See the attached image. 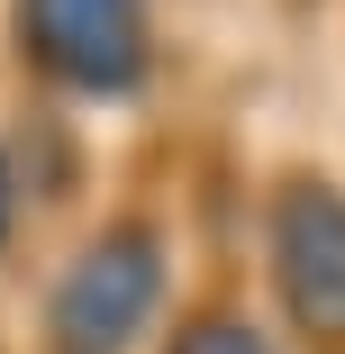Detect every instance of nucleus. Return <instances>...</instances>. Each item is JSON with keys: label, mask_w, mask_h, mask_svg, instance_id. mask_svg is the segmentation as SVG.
<instances>
[{"label": "nucleus", "mask_w": 345, "mask_h": 354, "mask_svg": "<svg viewBox=\"0 0 345 354\" xmlns=\"http://www.w3.org/2000/svg\"><path fill=\"white\" fill-rule=\"evenodd\" d=\"M182 318V236L164 209H100L37 281L28 354H155Z\"/></svg>", "instance_id": "obj_1"}, {"label": "nucleus", "mask_w": 345, "mask_h": 354, "mask_svg": "<svg viewBox=\"0 0 345 354\" xmlns=\"http://www.w3.org/2000/svg\"><path fill=\"white\" fill-rule=\"evenodd\" d=\"M254 309L291 354H345V164L282 155L254 182Z\"/></svg>", "instance_id": "obj_2"}, {"label": "nucleus", "mask_w": 345, "mask_h": 354, "mask_svg": "<svg viewBox=\"0 0 345 354\" xmlns=\"http://www.w3.org/2000/svg\"><path fill=\"white\" fill-rule=\"evenodd\" d=\"M10 55L28 73V100L46 109H146L164 73V10L155 0H10Z\"/></svg>", "instance_id": "obj_3"}, {"label": "nucleus", "mask_w": 345, "mask_h": 354, "mask_svg": "<svg viewBox=\"0 0 345 354\" xmlns=\"http://www.w3.org/2000/svg\"><path fill=\"white\" fill-rule=\"evenodd\" d=\"M155 354H291V345L245 291H209V300H182V318L164 327Z\"/></svg>", "instance_id": "obj_4"}, {"label": "nucleus", "mask_w": 345, "mask_h": 354, "mask_svg": "<svg viewBox=\"0 0 345 354\" xmlns=\"http://www.w3.org/2000/svg\"><path fill=\"white\" fill-rule=\"evenodd\" d=\"M28 218H37V191H28V164H19V136L0 127V263L19 254Z\"/></svg>", "instance_id": "obj_5"}, {"label": "nucleus", "mask_w": 345, "mask_h": 354, "mask_svg": "<svg viewBox=\"0 0 345 354\" xmlns=\"http://www.w3.org/2000/svg\"><path fill=\"white\" fill-rule=\"evenodd\" d=\"M291 19H318V10H345V0H282Z\"/></svg>", "instance_id": "obj_6"}]
</instances>
